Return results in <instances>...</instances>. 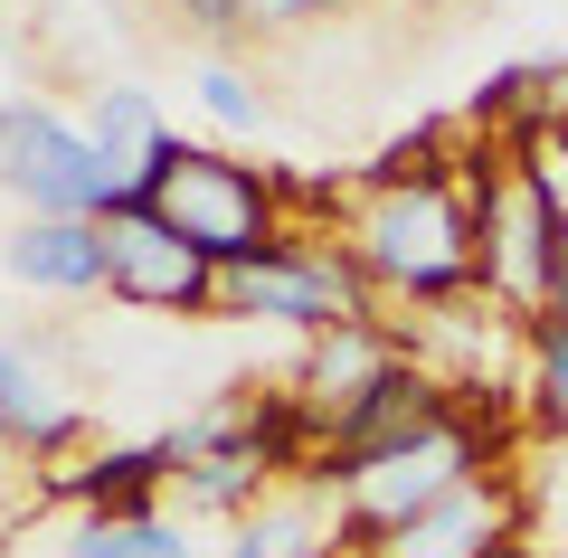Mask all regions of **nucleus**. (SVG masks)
Segmentation results:
<instances>
[{
	"label": "nucleus",
	"instance_id": "nucleus-12",
	"mask_svg": "<svg viewBox=\"0 0 568 558\" xmlns=\"http://www.w3.org/2000/svg\"><path fill=\"white\" fill-rule=\"evenodd\" d=\"M77 511H152V501L181 483V445L171 436H142V445H114V455L77 464V474H48Z\"/></svg>",
	"mask_w": 568,
	"mask_h": 558
},
{
	"label": "nucleus",
	"instance_id": "nucleus-17",
	"mask_svg": "<svg viewBox=\"0 0 568 558\" xmlns=\"http://www.w3.org/2000/svg\"><path fill=\"white\" fill-rule=\"evenodd\" d=\"M190 85H200L209 123H227V133H256V95H246V77H237V67H227V58H209V67H200V77H190Z\"/></svg>",
	"mask_w": 568,
	"mask_h": 558
},
{
	"label": "nucleus",
	"instance_id": "nucleus-5",
	"mask_svg": "<svg viewBox=\"0 0 568 558\" xmlns=\"http://www.w3.org/2000/svg\"><path fill=\"white\" fill-rule=\"evenodd\" d=\"M209 313L227 322H284V332H342V322H379V294H369L361 256L342 237H275L256 256L219 265V303Z\"/></svg>",
	"mask_w": 568,
	"mask_h": 558
},
{
	"label": "nucleus",
	"instance_id": "nucleus-1",
	"mask_svg": "<svg viewBox=\"0 0 568 558\" xmlns=\"http://www.w3.org/2000/svg\"><path fill=\"white\" fill-rule=\"evenodd\" d=\"M342 246L361 256L369 294L407 303H465L484 294V200L474 180L426 171V180H388V190H342Z\"/></svg>",
	"mask_w": 568,
	"mask_h": 558
},
{
	"label": "nucleus",
	"instance_id": "nucleus-14",
	"mask_svg": "<svg viewBox=\"0 0 568 558\" xmlns=\"http://www.w3.org/2000/svg\"><path fill=\"white\" fill-rule=\"evenodd\" d=\"M265 483H284V474L265 464L256 436H237V445H209V455H190L181 483H171V501H181V511H227V520H246V511L265 501Z\"/></svg>",
	"mask_w": 568,
	"mask_h": 558
},
{
	"label": "nucleus",
	"instance_id": "nucleus-19",
	"mask_svg": "<svg viewBox=\"0 0 568 558\" xmlns=\"http://www.w3.org/2000/svg\"><path fill=\"white\" fill-rule=\"evenodd\" d=\"M323 558H369V549H361V539H332V549H323Z\"/></svg>",
	"mask_w": 568,
	"mask_h": 558
},
{
	"label": "nucleus",
	"instance_id": "nucleus-4",
	"mask_svg": "<svg viewBox=\"0 0 568 558\" xmlns=\"http://www.w3.org/2000/svg\"><path fill=\"white\" fill-rule=\"evenodd\" d=\"M123 219H152L181 246H200L209 265H237V256H256V246L284 237V180L256 171V161H227V152H200V142H190L162 180L133 190Z\"/></svg>",
	"mask_w": 568,
	"mask_h": 558
},
{
	"label": "nucleus",
	"instance_id": "nucleus-7",
	"mask_svg": "<svg viewBox=\"0 0 568 558\" xmlns=\"http://www.w3.org/2000/svg\"><path fill=\"white\" fill-rule=\"evenodd\" d=\"M521 520H530L521 474H511V464H493V474L455 483L446 501H426L417 520L361 539V549H369V558H521Z\"/></svg>",
	"mask_w": 568,
	"mask_h": 558
},
{
	"label": "nucleus",
	"instance_id": "nucleus-18",
	"mask_svg": "<svg viewBox=\"0 0 568 558\" xmlns=\"http://www.w3.org/2000/svg\"><path fill=\"white\" fill-rule=\"evenodd\" d=\"M332 0H246V29H284V20H313Z\"/></svg>",
	"mask_w": 568,
	"mask_h": 558
},
{
	"label": "nucleus",
	"instance_id": "nucleus-3",
	"mask_svg": "<svg viewBox=\"0 0 568 558\" xmlns=\"http://www.w3.org/2000/svg\"><path fill=\"white\" fill-rule=\"evenodd\" d=\"M474 200H484V294L503 303V313H549V294H559V265H568V200L559 180L540 171V161H493L484 142H474L465 161Z\"/></svg>",
	"mask_w": 568,
	"mask_h": 558
},
{
	"label": "nucleus",
	"instance_id": "nucleus-15",
	"mask_svg": "<svg viewBox=\"0 0 568 558\" xmlns=\"http://www.w3.org/2000/svg\"><path fill=\"white\" fill-rule=\"evenodd\" d=\"M521 407L549 445H568V322H521Z\"/></svg>",
	"mask_w": 568,
	"mask_h": 558
},
{
	"label": "nucleus",
	"instance_id": "nucleus-2",
	"mask_svg": "<svg viewBox=\"0 0 568 558\" xmlns=\"http://www.w3.org/2000/svg\"><path fill=\"white\" fill-rule=\"evenodd\" d=\"M493 464H503V426H493V407L455 398L446 417H426V426H407V436H388L379 455H361L332 501H342V530L351 539H379V530H398V520H417L426 501H446L455 483L493 474Z\"/></svg>",
	"mask_w": 568,
	"mask_h": 558
},
{
	"label": "nucleus",
	"instance_id": "nucleus-8",
	"mask_svg": "<svg viewBox=\"0 0 568 558\" xmlns=\"http://www.w3.org/2000/svg\"><path fill=\"white\" fill-rule=\"evenodd\" d=\"M104 256H114L104 294L133 303V313H209L219 303V265L152 219H104Z\"/></svg>",
	"mask_w": 568,
	"mask_h": 558
},
{
	"label": "nucleus",
	"instance_id": "nucleus-16",
	"mask_svg": "<svg viewBox=\"0 0 568 558\" xmlns=\"http://www.w3.org/2000/svg\"><path fill=\"white\" fill-rule=\"evenodd\" d=\"M67 558H190V530L171 511H85Z\"/></svg>",
	"mask_w": 568,
	"mask_h": 558
},
{
	"label": "nucleus",
	"instance_id": "nucleus-10",
	"mask_svg": "<svg viewBox=\"0 0 568 558\" xmlns=\"http://www.w3.org/2000/svg\"><path fill=\"white\" fill-rule=\"evenodd\" d=\"M342 530V501L323 483H275L246 520H227V558H323Z\"/></svg>",
	"mask_w": 568,
	"mask_h": 558
},
{
	"label": "nucleus",
	"instance_id": "nucleus-11",
	"mask_svg": "<svg viewBox=\"0 0 568 558\" xmlns=\"http://www.w3.org/2000/svg\"><path fill=\"white\" fill-rule=\"evenodd\" d=\"M10 275L29 294H104L114 256H104V219H29L10 237Z\"/></svg>",
	"mask_w": 568,
	"mask_h": 558
},
{
	"label": "nucleus",
	"instance_id": "nucleus-13",
	"mask_svg": "<svg viewBox=\"0 0 568 558\" xmlns=\"http://www.w3.org/2000/svg\"><path fill=\"white\" fill-rule=\"evenodd\" d=\"M85 133L104 142V161H114V171L133 180V190H142V180H162L171 161L190 152V142L162 123V104L142 95V85H104V95H95V114H85Z\"/></svg>",
	"mask_w": 568,
	"mask_h": 558
},
{
	"label": "nucleus",
	"instance_id": "nucleus-6",
	"mask_svg": "<svg viewBox=\"0 0 568 558\" xmlns=\"http://www.w3.org/2000/svg\"><path fill=\"white\" fill-rule=\"evenodd\" d=\"M0 190L29 219H123L133 209V180L104 161V142L48 104H0Z\"/></svg>",
	"mask_w": 568,
	"mask_h": 558
},
{
	"label": "nucleus",
	"instance_id": "nucleus-20",
	"mask_svg": "<svg viewBox=\"0 0 568 558\" xmlns=\"http://www.w3.org/2000/svg\"><path fill=\"white\" fill-rule=\"evenodd\" d=\"M0 445H10V407H0Z\"/></svg>",
	"mask_w": 568,
	"mask_h": 558
},
{
	"label": "nucleus",
	"instance_id": "nucleus-9",
	"mask_svg": "<svg viewBox=\"0 0 568 558\" xmlns=\"http://www.w3.org/2000/svg\"><path fill=\"white\" fill-rule=\"evenodd\" d=\"M398 359H407V341L388 332V322H342V332H313V341H304V359H294V379H284V388H294L304 426L323 436V426L351 417V407H361Z\"/></svg>",
	"mask_w": 568,
	"mask_h": 558
}]
</instances>
